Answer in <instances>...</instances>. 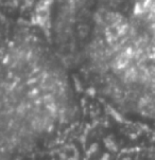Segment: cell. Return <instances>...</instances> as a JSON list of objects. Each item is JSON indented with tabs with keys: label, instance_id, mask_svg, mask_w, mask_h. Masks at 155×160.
Returning a JSON list of instances; mask_svg holds the SVG:
<instances>
[{
	"label": "cell",
	"instance_id": "obj_1",
	"mask_svg": "<svg viewBox=\"0 0 155 160\" xmlns=\"http://www.w3.org/2000/svg\"><path fill=\"white\" fill-rule=\"evenodd\" d=\"M33 50L12 49L1 84V160H19L64 131L77 100L65 74Z\"/></svg>",
	"mask_w": 155,
	"mask_h": 160
}]
</instances>
